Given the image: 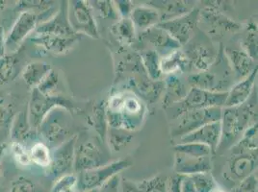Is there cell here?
<instances>
[{"label":"cell","mask_w":258,"mask_h":192,"mask_svg":"<svg viewBox=\"0 0 258 192\" xmlns=\"http://www.w3.org/2000/svg\"><path fill=\"white\" fill-rule=\"evenodd\" d=\"M111 32L120 43L129 45L133 43L136 35V29L130 18L119 19L111 29Z\"/></svg>","instance_id":"32"},{"label":"cell","mask_w":258,"mask_h":192,"mask_svg":"<svg viewBox=\"0 0 258 192\" xmlns=\"http://www.w3.org/2000/svg\"><path fill=\"white\" fill-rule=\"evenodd\" d=\"M68 3V20L72 29L80 36L99 39L96 18L88 1L74 0Z\"/></svg>","instance_id":"4"},{"label":"cell","mask_w":258,"mask_h":192,"mask_svg":"<svg viewBox=\"0 0 258 192\" xmlns=\"http://www.w3.org/2000/svg\"><path fill=\"white\" fill-rule=\"evenodd\" d=\"M32 129L30 127L27 112L22 111L19 113L16 118H14L11 128V138L14 142H22L28 138L30 131Z\"/></svg>","instance_id":"33"},{"label":"cell","mask_w":258,"mask_h":192,"mask_svg":"<svg viewBox=\"0 0 258 192\" xmlns=\"http://www.w3.org/2000/svg\"><path fill=\"white\" fill-rule=\"evenodd\" d=\"M51 69V66L44 62H32L24 67L22 78L27 85L34 88L39 85Z\"/></svg>","instance_id":"29"},{"label":"cell","mask_w":258,"mask_h":192,"mask_svg":"<svg viewBox=\"0 0 258 192\" xmlns=\"http://www.w3.org/2000/svg\"><path fill=\"white\" fill-rule=\"evenodd\" d=\"M257 101L247 102L241 106L223 108L221 117V139L219 150H226L234 146L243 133L249 126L257 122Z\"/></svg>","instance_id":"2"},{"label":"cell","mask_w":258,"mask_h":192,"mask_svg":"<svg viewBox=\"0 0 258 192\" xmlns=\"http://www.w3.org/2000/svg\"><path fill=\"white\" fill-rule=\"evenodd\" d=\"M257 175L255 172L240 181L233 192H257Z\"/></svg>","instance_id":"47"},{"label":"cell","mask_w":258,"mask_h":192,"mask_svg":"<svg viewBox=\"0 0 258 192\" xmlns=\"http://www.w3.org/2000/svg\"><path fill=\"white\" fill-rule=\"evenodd\" d=\"M88 3L94 15L97 14L98 18L102 20H117L118 18L113 1H88Z\"/></svg>","instance_id":"38"},{"label":"cell","mask_w":258,"mask_h":192,"mask_svg":"<svg viewBox=\"0 0 258 192\" xmlns=\"http://www.w3.org/2000/svg\"><path fill=\"white\" fill-rule=\"evenodd\" d=\"M130 20L133 22L135 29H139L143 32L157 25L160 22V16L158 11L151 6L141 5L133 8Z\"/></svg>","instance_id":"26"},{"label":"cell","mask_w":258,"mask_h":192,"mask_svg":"<svg viewBox=\"0 0 258 192\" xmlns=\"http://www.w3.org/2000/svg\"><path fill=\"white\" fill-rule=\"evenodd\" d=\"M54 2L51 1H21L19 2V8L22 11H32L35 13H44L51 10Z\"/></svg>","instance_id":"45"},{"label":"cell","mask_w":258,"mask_h":192,"mask_svg":"<svg viewBox=\"0 0 258 192\" xmlns=\"http://www.w3.org/2000/svg\"><path fill=\"white\" fill-rule=\"evenodd\" d=\"M232 153L257 150V122L249 126L243 133L241 139L231 147Z\"/></svg>","instance_id":"34"},{"label":"cell","mask_w":258,"mask_h":192,"mask_svg":"<svg viewBox=\"0 0 258 192\" xmlns=\"http://www.w3.org/2000/svg\"><path fill=\"white\" fill-rule=\"evenodd\" d=\"M44 13L41 15V13L22 11L5 39V50H8L11 53L17 51L23 41L35 31L40 23H42L41 20Z\"/></svg>","instance_id":"10"},{"label":"cell","mask_w":258,"mask_h":192,"mask_svg":"<svg viewBox=\"0 0 258 192\" xmlns=\"http://www.w3.org/2000/svg\"><path fill=\"white\" fill-rule=\"evenodd\" d=\"M59 82V76L53 69L43 78V81L36 88L45 96H56V87Z\"/></svg>","instance_id":"39"},{"label":"cell","mask_w":258,"mask_h":192,"mask_svg":"<svg viewBox=\"0 0 258 192\" xmlns=\"http://www.w3.org/2000/svg\"><path fill=\"white\" fill-rule=\"evenodd\" d=\"M225 55L232 70L236 73L240 80L246 78L255 66V62L243 49H234L225 47Z\"/></svg>","instance_id":"24"},{"label":"cell","mask_w":258,"mask_h":192,"mask_svg":"<svg viewBox=\"0 0 258 192\" xmlns=\"http://www.w3.org/2000/svg\"><path fill=\"white\" fill-rule=\"evenodd\" d=\"M18 60L13 54H5L0 59V84H7L11 82L16 76Z\"/></svg>","instance_id":"35"},{"label":"cell","mask_w":258,"mask_h":192,"mask_svg":"<svg viewBox=\"0 0 258 192\" xmlns=\"http://www.w3.org/2000/svg\"><path fill=\"white\" fill-rule=\"evenodd\" d=\"M187 83L190 87L209 91H223V82L225 80L219 79L218 76L210 70L199 71L197 73L189 75Z\"/></svg>","instance_id":"28"},{"label":"cell","mask_w":258,"mask_h":192,"mask_svg":"<svg viewBox=\"0 0 258 192\" xmlns=\"http://www.w3.org/2000/svg\"><path fill=\"white\" fill-rule=\"evenodd\" d=\"M211 192H226L225 191V190H224V189H223V188H222V187H220V186H219V185H217V186H216L215 188H214V189H213V190H212V191Z\"/></svg>","instance_id":"54"},{"label":"cell","mask_w":258,"mask_h":192,"mask_svg":"<svg viewBox=\"0 0 258 192\" xmlns=\"http://www.w3.org/2000/svg\"><path fill=\"white\" fill-rule=\"evenodd\" d=\"M94 126L97 130V133L101 137V139H105L106 132H107V119L105 114V105H98L95 108L94 116H93Z\"/></svg>","instance_id":"40"},{"label":"cell","mask_w":258,"mask_h":192,"mask_svg":"<svg viewBox=\"0 0 258 192\" xmlns=\"http://www.w3.org/2000/svg\"><path fill=\"white\" fill-rule=\"evenodd\" d=\"M162 74H177L186 72L191 69V64L187 56L181 49L174 50L163 56L160 59Z\"/></svg>","instance_id":"25"},{"label":"cell","mask_w":258,"mask_h":192,"mask_svg":"<svg viewBox=\"0 0 258 192\" xmlns=\"http://www.w3.org/2000/svg\"><path fill=\"white\" fill-rule=\"evenodd\" d=\"M204 8L200 10L199 23L206 26V32L213 36H223L226 32L236 33L242 25L228 18L223 11L222 1H204Z\"/></svg>","instance_id":"3"},{"label":"cell","mask_w":258,"mask_h":192,"mask_svg":"<svg viewBox=\"0 0 258 192\" xmlns=\"http://www.w3.org/2000/svg\"><path fill=\"white\" fill-rule=\"evenodd\" d=\"M164 100L163 106L166 109L172 107L173 105L180 103L187 95L189 89L183 82L182 79L178 74L168 75L166 81L164 82Z\"/></svg>","instance_id":"23"},{"label":"cell","mask_w":258,"mask_h":192,"mask_svg":"<svg viewBox=\"0 0 258 192\" xmlns=\"http://www.w3.org/2000/svg\"><path fill=\"white\" fill-rule=\"evenodd\" d=\"M217 182L210 172L183 177L181 192H211Z\"/></svg>","instance_id":"27"},{"label":"cell","mask_w":258,"mask_h":192,"mask_svg":"<svg viewBox=\"0 0 258 192\" xmlns=\"http://www.w3.org/2000/svg\"><path fill=\"white\" fill-rule=\"evenodd\" d=\"M141 40L150 43L158 51L164 50L169 51V53H171L174 50L181 48V45L158 24L147 29L146 31H143L141 34Z\"/></svg>","instance_id":"21"},{"label":"cell","mask_w":258,"mask_h":192,"mask_svg":"<svg viewBox=\"0 0 258 192\" xmlns=\"http://www.w3.org/2000/svg\"><path fill=\"white\" fill-rule=\"evenodd\" d=\"M147 4L158 11L160 22L179 18L194 8L189 1H148Z\"/></svg>","instance_id":"22"},{"label":"cell","mask_w":258,"mask_h":192,"mask_svg":"<svg viewBox=\"0 0 258 192\" xmlns=\"http://www.w3.org/2000/svg\"><path fill=\"white\" fill-rule=\"evenodd\" d=\"M39 131L51 145L59 146L70 139L69 111L64 108L52 109L44 118Z\"/></svg>","instance_id":"7"},{"label":"cell","mask_w":258,"mask_h":192,"mask_svg":"<svg viewBox=\"0 0 258 192\" xmlns=\"http://www.w3.org/2000/svg\"><path fill=\"white\" fill-rule=\"evenodd\" d=\"M173 170L175 174L184 176L208 173L212 170L211 156L193 157L180 153H175Z\"/></svg>","instance_id":"18"},{"label":"cell","mask_w":258,"mask_h":192,"mask_svg":"<svg viewBox=\"0 0 258 192\" xmlns=\"http://www.w3.org/2000/svg\"><path fill=\"white\" fill-rule=\"evenodd\" d=\"M223 108H208L184 112L176 118L178 122L172 130V138H182L207 123L221 120Z\"/></svg>","instance_id":"9"},{"label":"cell","mask_w":258,"mask_h":192,"mask_svg":"<svg viewBox=\"0 0 258 192\" xmlns=\"http://www.w3.org/2000/svg\"><path fill=\"white\" fill-rule=\"evenodd\" d=\"M114 7L118 13V17L120 19H127L130 18V15L134 8L132 1L129 0H117L113 1Z\"/></svg>","instance_id":"48"},{"label":"cell","mask_w":258,"mask_h":192,"mask_svg":"<svg viewBox=\"0 0 258 192\" xmlns=\"http://www.w3.org/2000/svg\"><path fill=\"white\" fill-rule=\"evenodd\" d=\"M132 139L133 137L131 135L119 133L118 129H111V132L109 134V146L113 151L118 152L130 142Z\"/></svg>","instance_id":"42"},{"label":"cell","mask_w":258,"mask_h":192,"mask_svg":"<svg viewBox=\"0 0 258 192\" xmlns=\"http://www.w3.org/2000/svg\"><path fill=\"white\" fill-rule=\"evenodd\" d=\"M109 162V155L94 139L82 142L77 148L76 146L74 169L78 173L100 167Z\"/></svg>","instance_id":"11"},{"label":"cell","mask_w":258,"mask_h":192,"mask_svg":"<svg viewBox=\"0 0 258 192\" xmlns=\"http://www.w3.org/2000/svg\"><path fill=\"white\" fill-rule=\"evenodd\" d=\"M184 53L187 56L191 67H196L200 71L209 70L218 58L214 47L202 42L192 43Z\"/></svg>","instance_id":"19"},{"label":"cell","mask_w":258,"mask_h":192,"mask_svg":"<svg viewBox=\"0 0 258 192\" xmlns=\"http://www.w3.org/2000/svg\"><path fill=\"white\" fill-rule=\"evenodd\" d=\"M120 180L121 177L119 174L114 175L105 181L97 192H120Z\"/></svg>","instance_id":"49"},{"label":"cell","mask_w":258,"mask_h":192,"mask_svg":"<svg viewBox=\"0 0 258 192\" xmlns=\"http://www.w3.org/2000/svg\"><path fill=\"white\" fill-rule=\"evenodd\" d=\"M184 175L174 174L166 181V189L167 192H181V184Z\"/></svg>","instance_id":"51"},{"label":"cell","mask_w":258,"mask_h":192,"mask_svg":"<svg viewBox=\"0 0 258 192\" xmlns=\"http://www.w3.org/2000/svg\"><path fill=\"white\" fill-rule=\"evenodd\" d=\"M120 192H144L138 185V182L121 178L120 180Z\"/></svg>","instance_id":"52"},{"label":"cell","mask_w":258,"mask_h":192,"mask_svg":"<svg viewBox=\"0 0 258 192\" xmlns=\"http://www.w3.org/2000/svg\"><path fill=\"white\" fill-rule=\"evenodd\" d=\"M78 136H72L62 144L57 146L51 155V163L49 165L51 172L55 177H62L74 168L75 151Z\"/></svg>","instance_id":"14"},{"label":"cell","mask_w":258,"mask_h":192,"mask_svg":"<svg viewBox=\"0 0 258 192\" xmlns=\"http://www.w3.org/2000/svg\"><path fill=\"white\" fill-rule=\"evenodd\" d=\"M39 187L34 181L25 176H20L12 181L8 192H39Z\"/></svg>","instance_id":"43"},{"label":"cell","mask_w":258,"mask_h":192,"mask_svg":"<svg viewBox=\"0 0 258 192\" xmlns=\"http://www.w3.org/2000/svg\"><path fill=\"white\" fill-rule=\"evenodd\" d=\"M221 139V120L207 123L192 133L183 136L178 143L196 142L208 146L213 154H215Z\"/></svg>","instance_id":"16"},{"label":"cell","mask_w":258,"mask_h":192,"mask_svg":"<svg viewBox=\"0 0 258 192\" xmlns=\"http://www.w3.org/2000/svg\"><path fill=\"white\" fill-rule=\"evenodd\" d=\"M257 169V150L233 153L228 161L225 178L229 181L237 182L246 179Z\"/></svg>","instance_id":"13"},{"label":"cell","mask_w":258,"mask_h":192,"mask_svg":"<svg viewBox=\"0 0 258 192\" xmlns=\"http://www.w3.org/2000/svg\"><path fill=\"white\" fill-rule=\"evenodd\" d=\"M5 55V39L3 29L0 27V59Z\"/></svg>","instance_id":"53"},{"label":"cell","mask_w":258,"mask_h":192,"mask_svg":"<svg viewBox=\"0 0 258 192\" xmlns=\"http://www.w3.org/2000/svg\"><path fill=\"white\" fill-rule=\"evenodd\" d=\"M68 2H62L59 10L49 20L40 23L32 34H53L58 36H77L68 20ZM31 34V35H32Z\"/></svg>","instance_id":"17"},{"label":"cell","mask_w":258,"mask_h":192,"mask_svg":"<svg viewBox=\"0 0 258 192\" xmlns=\"http://www.w3.org/2000/svg\"><path fill=\"white\" fill-rule=\"evenodd\" d=\"M241 49L254 61H257V21L250 20L245 27V34L242 39Z\"/></svg>","instance_id":"30"},{"label":"cell","mask_w":258,"mask_h":192,"mask_svg":"<svg viewBox=\"0 0 258 192\" xmlns=\"http://www.w3.org/2000/svg\"><path fill=\"white\" fill-rule=\"evenodd\" d=\"M105 114L110 128L135 131L145 120L147 107L133 91H118L110 96Z\"/></svg>","instance_id":"1"},{"label":"cell","mask_w":258,"mask_h":192,"mask_svg":"<svg viewBox=\"0 0 258 192\" xmlns=\"http://www.w3.org/2000/svg\"><path fill=\"white\" fill-rule=\"evenodd\" d=\"M77 177L74 174H66L55 181L52 192H71L76 190Z\"/></svg>","instance_id":"44"},{"label":"cell","mask_w":258,"mask_h":192,"mask_svg":"<svg viewBox=\"0 0 258 192\" xmlns=\"http://www.w3.org/2000/svg\"><path fill=\"white\" fill-rule=\"evenodd\" d=\"M30 159L35 164L41 167H49L51 163V153L48 146L43 142H37L30 150Z\"/></svg>","instance_id":"37"},{"label":"cell","mask_w":258,"mask_h":192,"mask_svg":"<svg viewBox=\"0 0 258 192\" xmlns=\"http://www.w3.org/2000/svg\"><path fill=\"white\" fill-rule=\"evenodd\" d=\"M5 7V1H0V11Z\"/></svg>","instance_id":"55"},{"label":"cell","mask_w":258,"mask_h":192,"mask_svg":"<svg viewBox=\"0 0 258 192\" xmlns=\"http://www.w3.org/2000/svg\"><path fill=\"white\" fill-rule=\"evenodd\" d=\"M175 153H180L193 157H208L213 155L211 149L205 144L196 143V142H187V143H177L173 146Z\"/></svg>","instance_id":"36"},{"label":"cell","mask_w":258,"mask_h":192,"mask_svg":"<svg viewBox=\"0 0 258 192\" xmlns=\"http://www.w3.org/2000/svg\"><path fill=\"white\" fill-rule=\"evenodd\" d=\"M166 181L167 179L158 175L138 182V185L144 192H167Z\"/></svg>","instance_id":"41"},{"label":"cell","mask_w":258,"mask_h":192,"mask_svg":"<svg viewBox=\"0 0 258 192\" xmlns=\"http://www.w3.org/2000/svg\"><path fill=\"white\" fill-rule=\"evenodd\" d=\"M1 153H2V150L0 148V173H1Z\"/></svg>","instance_id":"56"},{"label":"cell","mask_w":258,"mask_h":192,"mask_svg":"<svg viewBox=\"0 0 258 192\" xmlns=\"http://www.w3.org/2000/svg\"><path fill=\"white\" fill-rule=\"evenodd\" d=\"M13 108L4 98H0V127L9 122L12 118Z\"/></svg>","instance_id":"50"},{"label":"cell","mask_w":258,"mask_h":192,"mask_svg":"<svg viewBox=\"0 0 258 192\" xmlns=\"http://www.w3.org/2000/svg\"><path fill=\"white\" fill-rule=\"evenodd\" d=\"M141 62L147 76L151 81H160L162 77L160 56L155 50H147L141 54Z\"/></svg>","instance_id":"31"},{"label":"cell","mask_w":258,"mask_h":192,"mask_svg":"<svg viewBox=\"0 0 258 192\" xmlns=\"http://www.w3.org/2000/svg\"><path fill=\"white\" fill-rule=\"evenodd\" d=\"M227 91H209L191 87L184 100L169 109L175 110V118L184 112L192 110H202L208 108H224L226 104Z\"/></svg>","instance_id":"5"},{"label":"cell","mask_w":258,"mask_h":192,"mask_svg":"<svg viewBox=\"0 0 258 192\" xmlns=\"http://www.w3.org/2000/svg\"><path fill=\"white\" fill-rule=\"evenodd\" d=\"M12 153L16 161L22 166H27L30 162V155L22 142H13L11 146Z\"/></svg>","instance_id":"46"},{"label":"cell","mask_w":258,"mask_h":192,"mask_svg":"<svg viewBox=\"0 0 258 192\" xmlns=\"http://www.w3.org/2000/svg\"><path fill=\"white\" fill-rule=\"evenodd\" d=\"M256 79L257 67L247 75L246 78L240 80L229 90H227V97L224 108L238 107L245 104L253 92Z\"/></svg>","instance_id":"20"},{"label":"cell","mask_w":258,"mask_h":192,"mask_svg":"<svg viewBox=\"0 0 258 192\" xmlns=\"http://www.w3.org/2000/svg\"><path fill=\"white\" fill-rule=\"evenodd\" d=\"M56 107L64 108L68 111L73 109V105L67 99L60 96H45L36 87L33 88L28 105V121L33 130H38L47 114Z\"/></svg>","instance_id":"8"},{"label":"cell","mask_w":258,"mask_h":192,"mask_svg":"<svg viewBox=\"0 0 258 192\" xmlns=\"http://www.w3.org/2000/svg\"><path fill=\"white\" fill-rule=\"evenodd\" d=\"M200 9L194 7L189 13L168 22H159L158 25L169 33L181 46L190 42L195 28L199 24Z\"/></svg>","instance_id":"12"},{"label":"cell","mask_w":258,"mask_h":192,"mask_svg":"<svg viewBox=\"0 0 258 192\" xmlns=\"http://www.w3.org/2000/svg\"><path fill=\"white\" fill-rule=\"evenodd\" d=\"M80 35L58 36L53 34H32L30 41L51 53L61 55L72 50L80 40Z\"/></svg>","instance_id":"15"},{"label":"cell","mask_w":258,"mask_h":192,"mask_svg":"<svg viewBox=\"0 0 258 192\" xmlns=\"http://www.w3.org/2000/svg\"><path fill=\"white\" fill-rule=\"evenodd\" d=\"M130 162L127 160H118L109 162L100 167L79 172L77 179L78 192H90L98 189L105 181L114 175L128 168Z\"/></svg>","instance_id":"6"}]
</instances>
